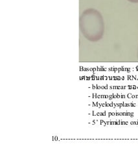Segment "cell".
<instances>
[{"instance_id": "1", "label": "cell", "mask_w": 138, "mask_h": 146, "mask_svg": "<svg viewBox=\"0 0 138 146\" xmlns=\"http://www.w3.org/2000/svg\"><path fill=\"white\" fill-rule=\"evenodd\" d=\"M79 27L82 36L91 42H97L103 38L105 25L103 16L93 8L82 12L79 18Z\"/></svg>"}, {"instance_id": "2", "label": "cell", "mask_w": 138, "mask_h": 146, "mask_svg": "<svg viewBox=\"0 0 138 146\" xmlns=\"http://www.w3.org/2000/svg\"><path fill=\"white\" fill-rule=\"evenodd\" d=\"M128 1L130 2V3H138V0H128Z\"/></svg>"}, {"instance_id": "3", "label": "cell", "mask_w": 138, "mask_h": 146, "mask_svg": "<svg viewBox=\"0 0 138 146\" xmlns=\"http://www.w3.org/2000/svg\"><path fill=\"white\" fill-rule=\"evenodd\" d=\"M137 60H138V47H137Z\"/></svg>"}]
</instances>
